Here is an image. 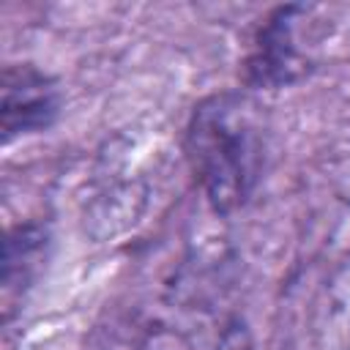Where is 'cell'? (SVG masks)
Masks as SVG:
<instances>
[{
    "instance_id": "6da1fadb",
    "label": "cell",
    "mask_w": 350,
    "mask_h": 350,
    "mask_svg": "<svg viewBox=\"0 0 350 350\" xmlns=\"http://www.w3.org/2000/svg\"><path fill=\"white\" fill-rule=\"evenodd\" d=\"M186 156L216 213L246 205L265 167L257 104L243 93H216L200 101L186 126Z\"/></svg>"
},
{
    "instance_id": "7a4b0ae2",
    "label": "cell",
    "mask_w": 350,
    "mask_h": 350,
    "mask_svg": "<svg viewBox=\"0 0 350 350\" xmlns=\"http://www.w3.org/2000/svg\"><path fill=\"white\" fill-rule=\"evenodd\" d=\"M309 14L306 5H282L260 25L243 63L252 88H284L312 71L309 46L301 44V25Z\"/></svg>"
},
{
    "instance_id": "3957f363",
    "label": "cell",
    "mask_w": 350,
    "mask_h": 350,
    "mask_svg": "<svg viewBox=\"0 0 350 350\" xmlns=\"http://www.w3.org/2000/svg\"><path fill=\"white\" fill-rule=\"evenodd\" d=\"M60 115L57 82L30 63L5 66L0 85V126L3 139L49 129Z\"/></svg>"
},
{
    "instance_id": "277c9868",
    "label": "cell",
    "mask_w": 350,
    "mask_h": 350,
    "mask_svg": "<svg viewBox=\"0 0 350 350\" xmlns=\"http://www.w3.org/2000/svg\"><path fill=\"white\" fill-rule=\"evenodd\" d=\"M49 230L44 224H22L8 232L3 249V290L11 298L14 287H25L46 260Z\"/></svg>"
}]
</instances>
